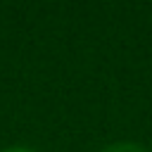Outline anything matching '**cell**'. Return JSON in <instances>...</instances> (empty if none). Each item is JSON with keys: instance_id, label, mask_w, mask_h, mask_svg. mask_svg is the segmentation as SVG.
<instances>
[{"instance_id": "6da1fadb", "label": "cell", "mask_w": 152, "mask_h": 152, "mask_svg": "<svg viewBox=\"0 0 152 152\" xmlns=\"http://www.w3.org/2000/svg\"><path fill=\"white\" fill-rule=\"evenodd\" d=\"M100 152H150V150H147V147H142L140 142L119 140V142H109V145H104Z\"/></svg>"}, {"instance_id": "7a4b0ae2", "label": "cell", "mask_w": 152, "mask_h": 152, "mask_svg": "<svg viewBox=\"0 0 152 152\" xmlns=\"http://www.w3.org/2000/svg\"><path fill=\"white\" fill-rule=\"evenodd\" d=\"M0 152H38V150L26 147V145H12V147H5V150H0Z\"/></svg>"}]
</instances>
